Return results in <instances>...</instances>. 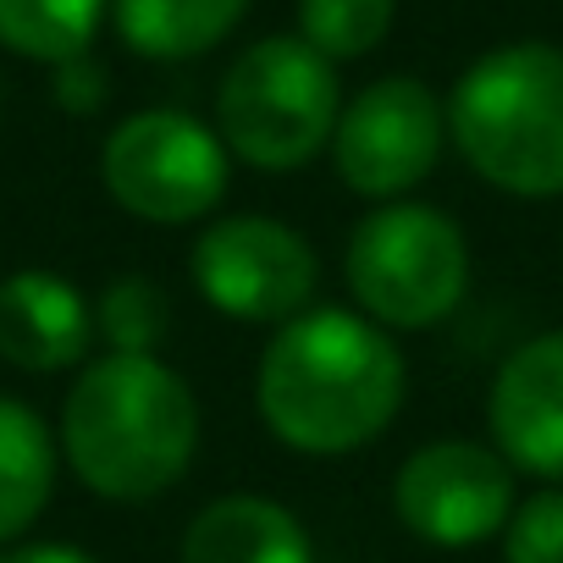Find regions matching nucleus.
<instances>
[{
  "instance_id": "f257e3e1",
  "label": "nucleus",
  "mask_w": 563,
  "mask_h": 563,
  "mask_svg": "<svg viewBox=\"0 0 563 563\" xmlns=\"http://www.w3.org/2000/svg\"><path fill=\"white\" fill-rule=\"evenodd\" d=\"M409 371L398 343L354 310H305L276 327L254 371L265 431L310 459L371 448L404 409Z\"/></svg>"
},
{
  "instance_id": "f03ea898",
  "label": "nucleus",
  "mask_w": 563,
  "mask_h": 563,
  "mask_svg": "<svg viewBox=\"0 0 563 563\" xmlns=\"http://www.w3.org/2000/svg\"><path fill=\"white\" fill-rule=\"evenodd\" d=\"M62 448L95 497L150 503L199 453V398L155 354H106L67 393Z\"/></svg>"
},
{
  "instance_id": "7ed1b4c3",
  "label": "nucleus",
  "mask_w": 563,
  "mask_h": 563,
  "mask_svg": "<svg viewBox=\"0 0 563 563\" xmlns=\"http://www.w3.org/2000/svg\"><path fill=\"white\" fill-rule=\"evenodd\" d=\"M448 133L470 172L514 199L563 194V51L519 40L486 51L448 100Z\"/></svg>"
},
{
  "instance_id": "20e7f679",
  "label": "nucleus",
  "mask_w": 563,
  "mask_h": 563,
  "mask_svg": "<svg viewBox=\"0 0 563 563\" xmlns=\"http://www.w3.org/2000/svg\"><path fill=\"white\" fill-rule=\"evenodd\" d=\"M343 117L338 67L299 34H271L249 45L216 95V133L227 155L260 172H294L316 161Z\"/></svg>"
},
{
  "instance_id": "39448f33",
  "label": "nucleus",
  "mask_w": 563,
  "mask_h": 563,
  "mask_svg": "<svg viewBox=\"0 0 563 563\" xmlns=\"http://www.w3.org/2000/svg\"><path fill=\"white\" fill-rule=\"evenodd\" d=\"M343 276L365 321L382 332H426L470 294V243L448 210L398 199L354 227Z\"/></svg>"
},
{
  "instance_id": "423d86ee",
  "label": "nucleus",
  "mask_w": 563,
  "mask_h": 563,
  "mask_svg": "<svg viewBox=\"0 0 563 563\" xmlns=\"http://www.w3.org/2000/svg\"><path fill=\"white\" fill-rule=\"evenodd\" d=\"M100 177L128 216L150 227H188L205 221L227 194V144L188 111H133L122 128H111Z\"/></svg>"
},
{
  "instance_id": "0eeeda50",
  "label": "nucleus",
  "mask_w": 563,
  "mask_h": 563,
  "mask_svg": "<svg viewBox=\"0 0 563 563\" xmlns=\"http://www.w3.org/2000/svg\"><path fill=\"white\" fill-rule=\"evenodd\" d=\"M194 288L210 310L243 327H288L305 316L321 260L305 232L276 216H221L194 238Z\"/></svg>"
},
{
  "instance_id": "6e6552de",
  "label": "nucleus",
  "mask_w": 563,
  "mask_h": 563,
  "mask_svg": "<svg viewBox=\"0 0 563 563\" xmlns=\"http://www.w3.org/2000/svg\"><path fill=\"white\" fill-rule=\"evenodd\" d=\"M448 111L420 78H376L365 84L332 133V161L343 188L360 199L398 205V194L420 188L442 161Z\"/></svg>"
},
{
  "instance_id": "1a4fd4ad",
  "label": "nucleus",
  "mask_w": 563,
  "mask_h": 563,
  "mask_svg": "<svg viewBox=\"0 0 563 563\" xmlns=\"http://www.w3.org/2000/svg\"><path fill=\"white\" fill-rule=\"evenodd\" d=\"M393 508L404 530L426 547L459 552L492 541L514 514V464L486 442H464V437L426 442L398 464Z\"/></svg>"
},
{
  "instance_id": "9d476101",
  "label": "nucleus",
  "mask_w": 563,
  "mask_h": 563,
  "mask_svg": "<svg viewBox=\"0 0 563 563\" xmlns=\"http://www.w3.org/2000/svg\"><path fill=\"white\" fill-rule=\"evenodd\" d=\"M486 426L514 470L563 481V332H541L497 365Z\"/></svg>"
},
{
  "instance_id": "9b49d317",
  "label": "nucleus",
  "mask_w": 563,
  "mask_h": 563,
  "mask_svg": "<svg viewBox=\"0 0 563 563\" xmlns=\"http://www.w3.org/2000/svg\"><path fill=\"white\" fill-rule=\"evenodd\" d=\"M95 310L56 271H12L0 282V360L51 376L89 354Z\"/></svg>"
},
{
  "instance_id": "f8f14e48",
  "label": "nucleus",
  "mask_w": 563,
  "mask_h": 563,
  "mask_svg": "<svg viewBox=\"0 0 563 563\" xmlns=\"http://www.w3.org/2000/svg\"><path fill=\"white\" fill-rule=\"evenodd\" d=\"M183 563H316V547L294 508H282L276 497L232 492L194 514Z\"/></svg>"
},
{
  "instance_id": "ddd939ff",
  "label": "nucleus",
  "mask_w": 563,
  "mask_h": 563,
  "mask_svg": "<svg viewBox=\"0 0 563 563\" xmlns=\"http://www.w3.org/2000/svg\"><path fill=\"white\" fill-rule=\"evenodd\" d=\"M249 0H111L117 34L150 62H188L221 45Z\"/></svg>"
},
{
  "instance_id": "4468645a",
  "label": "nucleus",
  "mask_w": 563,
  "mask_h": 563,
  "mask_svg": "<svg viewBox=\"0 0 563 563\" xmlns=\"http://www.w3.org/2000/svg\"><path fill=\"white\" fill-rule=\"evenodd\" d=\"M56 486V442L45 431V420L0 393V541L23 536Z\"/></svg>"
},
{
  "instance_id": "2eb2a0df",
  "label": "nucleus",
  "mask_w": 563,
  "mask_h": 563,
  "mask_svg": "<svg viewBox=\"0 0 563 563\" xmlns=\"http://www.w3.org/2000/svg\"><path fill=\"white\" fill-rule=\"evenodd\" d=\"M106 18V0H0V45L29 62H78Z\"/></svg>"
},
{
  "instance_id": "dca6fc26",
  "label": "nucleus",
  "mask_w": 563,
  "mask_h": 563,
  "mask_svg": "<svg viewBox=\"0 0 563 563\" xmlns=\"http://www.w3.org/2000/svg\"><path fill=\"white\" fill-rule=\"evenodd\" d=\"M393 12L398 0H299V40L338 67L371 56L393 34Z\"/></svg>"
},
{
  "instance_id": "f3484780",
  "label": "nucleus",
  "mask_w": 563,
  "mask_h": 563,
  "mask_svg": "<svg viewBox=\"0 0 563 563\" xmlns=\"http://www.w3.org/2000/svg\"><path fill=\"white\" fill-rule=\"evenodd\" d=\"M172 327V305L150 276H117L95 305V332L111 343V354H155Z\"/></svg>"
},
{
  "instance_id": "a211bd4d",
  "label": "nucleus",
  "mask_w": 563,
  "mask_h": 563,
  "mask_svg": "<svg viewBox=\"0 0 563 563\" xmlns=\"http://www.w3.org/2000/svg\"><path fill=\"white\" fill-rule=\"evenodd\" d=\"M503 563H563V486L514 503L503 525Z\"/></svg>"
},
{
  "instance_id": "6ab92c4d",
  "label": "nucleus",
  "mask_w": 563,
  "mask_h": 563,
  "mask_svg": "<svg viewBox=\"0 0 563 563\" xmlns=\"http://www.w3.org/2000/svg\"><path fill=\"white\" fill-rule=\"evenodd\" d=\"M56 100H62V111H73V117L100 111V106H106V67H100L95 56L62 62V67H56Z\"/></svg>"
},
{
  "instance_id": "aec40b11",
  "label": "nucleus",
  "mask_w": 563,
  "mask_h": 563,
  "mask_svg": "<svg viewBox=\"0 0 563 563\" xmlns=\"http://www.w3.org/2000/svg\"><path fill=\"white\" fill-rule=\"evenodd\" d=\"M0 563H95V558L78 552V547H67V541H34V547L0 552Z\"/></svg>"
}]
</instances>
